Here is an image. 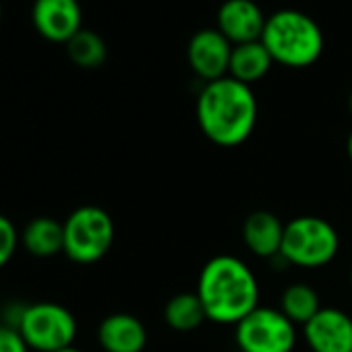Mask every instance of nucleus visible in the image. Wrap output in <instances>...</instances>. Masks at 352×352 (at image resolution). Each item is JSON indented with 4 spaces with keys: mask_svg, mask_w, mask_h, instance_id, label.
I'll return each mask as SVG.
<instances>
[{
    "mask_svg": "<svg viewBox=\"0 0 352 352\" xmlns=\"http://www.w3.org/2000/svg\"><path fill=\"white\" fill-rule=\"evenodd\" d=\"M280 311L296 325H307L319 311H321V302H319V294L307 286V284H292L282 292L280 298Z\"/></svg>",
    "mask_w": 352,
    "mask_h": 352,
    "instance_id": "17",
    "label": "nucleus"
},
{
    "mask_svg": "<svg viewBox=\"0 0 352 352\" xmlns=\"http://www.w3.org/2000/svg\"><path fill=\"white\" fill-rule=\"evenodd\" d=\"M98 342L104 352H143L147 329L131 313H112L98 327Z\"/></svg>",
    "mask_w": 352,
    "mask_h": 352,
    "instance_id": "12",
    "label": "nucleus"
},
{
    "mask_svg": "<svg viewBox=\"0 0 352 352\" xmlns=\"http://www.w3.org/2000/svg\"><path fill=\"white\" fill-rule=\"evenodd\" d=\"M0 21H3V5H0Z\"/></svg>",
    "mask_w": 352,
    "mask_h": 352,
    "instance_id": "24",
    "label": "nucleus"
},
{
    "mask_svg": "<svg viewBox=\"0 0 352 352\" xmlns=\"http://www.w3.org/2000/svg\"><path fill=\"white\" fill-rule=\"evenodd\" d=\"M274 60L267 52V48L259 42H249V44H239L232 46V56H230V67H228V77L251 85L259 79H263Z\"/></svg>",
    "mask_w": 352,
    "mask_h": 352,
    "instance_id": "15",
    "label": "nucleus"
},
{
    "mask_svg": "<svg viewBox=\"0 0 352 352\" xmlns=\"http://www.w3.org/2000/svg\"><path fill=\"white\" fill-rule=\"evenodd\" d=\"M197 296L210 321L236 325L259 307V284L243 259L218 255L201 267Z\"/></svg>",
    "mask_w": 352,
    "mask_h": 352,
    "instance_id": "2",
    "label": "nucleus"
},
{
    "mask_svg": "<svg viewBox=\"0 0 352 352\" xmlns=\"http://www.w3.org/2000/svg\"><path fill=\"white\" fill-rule=\"evenodd\" d=\"M58 352H81V350H77L75 346H71V348H65V350H58Z\"/></svg>",
    "mask_w": 352,
    "mask_h": 352,
    "instance_id": "23",
    "label": "nucleus"
},
{
    "mask_svg": "<svg viewBox=\"0 0 352 352\" xmlns=\"http://www.w3.org/2000/svg\"><path fill=\"white\" fill-rule=\"evenodd\" d=\"M350 286H352V270H350Z\"/></svg>",
    "mask_w": 352,
    "mask_h": 352,
    "instance_id": "25",
    "label": "nucleus"
},
{
    "mask_svg": "<svg viewBox=\"0 0 352 352\" xmlns=\"http://www.w3.org/2000/svg\"><path fill=\"white\" fill-rule=\"evenodd\" d=\"M302 327L311 352H352V317L348 313L321 307Z\"/></svg>",
    "mask_w": 352,
    "mask_h": 352,
    "instance_id": "10",
    "label": "nucleus"
},
{
    "mask_svg": "<svg viewBox=\"0 0 352 352\" xmlns=\"http://www.w3.org/2000/svg\"><path fill=\"white\" fill-rule=\"evenodd\" d=\"M19 241L34 257H54L58 253H65V224L48 216L34 218L19 232Z\"/></svg>",
    "mask_w": 352,
    "mask_h": 352,
    "instance_id": "14",
    "label": "nucleus"
},
{
    "mask_svg": "<svg viewBox=\"0 0 352 352\" xmlns=\"http://www.w3.org/2000/svg\"><path fill=\"white\" fill-rule=\"evenodd\" d=\"M261 44L267 48L274 63L288 69L315 65L325 46L321 28L309 15L294 9H282L267 17Z\"/></svg>",
    "mask_w": 352,
    "mask_h": 352,
    "instance_id": "3",
    "label": "nucleus"
},
{
    "mask_svg": "<svg viewBox=\"0 0 352 352\" xmlns=\"http://www.w3.org/2000/svg\"><path fill=\"white\" fill-rule=\"evenodd\" d=\"M346 151H348V157H350V162H352V131H350L348 141H346Z\"/></svg>",
    "mask_w": 352,
    "mask_h": 352,
    "instance_id": "21",
    "label": "nucleus"
},
{
    "mask_svg": "<svg viewBox=\"0 0 352 352\" xmlns=\"http://www.w3.org/2000/svg\"><path fill=\"white\" fill-rule=\"evenodd\" d=\"M348 112L352 114V91H350V96H348Z\"/></svg>",
    "mask_w": 352,
    "mask_h": 352,
    "instance_id": "22",
    "label": "nucleus"
},
{
    "mask_svg": "<svg viewBox=\"0 0 352 352\" xmlns=\"http://www.w3.org/2000/svg\"><path fill=\"white\" fill-rule=\"evenodd\" d=\"M19 245H21V241H19V232H17L15 224L7 216L0 214V270L13 259Z\"/></svg>",
    "mask_w": 352,
    "mask_h": 352,
    "instance_id": "19",
    "label": "nucleus"
},
{
    "mask_svg": "<svg viewBox=\"0 0 352 352\" xmlns=\"http://www.w3.org/2000/svg\"><path fill=\"white\" fill-rule=\"evenodd\" d=\"M284 226L280 218L272 212L259 210L247 216L243 224V241L247 249L257 257H276L280 255L284 241Z\"/></svg>",
    "mask_w": 352,
    "mask_h": 352,
    "instance_id": "13",
    "label": "nucleus"
},
{
    "mask_svg": "<svg viewBox=\"0 0 352 352\" xmlns=\"http://www.w3.org/2000/svg\"><path fill=\"white\" fill-rule=\"evenodd\" d=\"M69 58L81 69H98L108 58V48L102 36L91 30H81L67 42Z\"/></svg>",
    "mask_w": 352,
    "mask_h": 352,
    "instance_id": "18",
    "label": "nucleus"
},
{
    "mask_svg": "<svg viewBox=\"0 0 352 352\" xmlns=\"http://www.w3.org/2000/svg\"><path fill=\"white\" fill-rule=\"evenodd\" d=\"M17 329L21 331L30 350L58 352L73 346L77 338V319L67 307L42 300L23 307Z\"/></svg>",
    "mask_w": 352,
    "mask_h": 352,
    "instance_id": "5",
    "label": "nucleus"
},
{
    "mask_svg": "<svg viewBox=\"0 0 352 352\" xmlns=\"http://www.w3.org/2000/svg\"><path fill=\"white\" fill-rule=\"evenodd\" d=\"M257 98L251 85L224 77L199 91L197 122L201 133L220 147L245 143L257 124Z\"/></svg>",
    "mask_w": 352,
    "mask_h": 352,
    "instance_id": "1",
    "label": "nucleus"
},
{
    "mask_svg": "<svg viewBox=\"0 0 352 352\" xmlns=\"http://www.w3.org/2000/svg\"><path fill=\"white\" fill-rule=\"evenodd\" d=\"M187 56L193 73L206 83H212L228 77L232 44L218 30H201L191 38Z\"/></svg>",
    "mask_w": 352,
    "mask_h": 352,
    "instance_id": "9",
    "label": "nucleus"
},
{
    "mask_svg": "<svg viewBox=\"0 0 352 352\" xmlns=\"http://www.w3.org/2000/svg\"><path fill=\"white\" fill-rule=\"evenodd\" d=\"M340 236L336 228L317 216H300L284 226L280 257L296 267H323L338 255Z\"/></svg>",
    "mask_w": 352,
    "mask_h": 352,
    "instance_id": "4",
    "label": "nucleus"
},
{
    "mask_svg": "<svg viewBox=\"0 0 352 352\" xmlns=\"http://www.w3.org/2000/svg\"><path fill=\"white\" fill-rule=\"evenodd\" d=\"M36 32L54 44H67L83 28L79 0H36L32 9Z\"/></svg>",
    "mask_w": 352,
    "mask_h": 352,
    "instance_id": "8",
    "label": "nucleus"
},
{
    "mask_svg": "<svg viewBox=\"0 0 352 352\" xmlns=\"http://www.w3.org/2000/svg\"><path fill=\"white\" fill-rule=\"evenodd\" d=\"M265 21L263 11L253 0H226L218 9V32L232 46L259 42Z\"/></svg>",
    "mask_w": 352,
    "mask_h": 352,
    "instance_id": "11",
    "label": "nucleus"
},
{
    "mask_svg": "<svg viewBox=\"0 0 352 352\" xmlns=\"http://www.w3.org/2000/svg\"><path fill=\"white\" fill-rule=\"evenodd\" d=\"M234 338L241 352H292L296 329L280 309L257 307L236 323Z\"/></svg>",
    "mask_w": 352,
    "mask_h": 352,
    "instance_id": "7",
    "label": "nucleus"
},
{
    "mask_svg": "<svg viewBox=\"0 0 352 352\" xmlns=\"http://www.w3.org/2000/svg\"><path fill=\"white\" fill-rule=\"evenodd\" d=\"M206 309L197 292H181L164 307V321L176 331H193L206 321Z\"/></svg>",
    "mask_w": 352,
    "mask_h": 352,
    "instance_id": "16",
    "label": "nucleus"
},
{
    "mask_svg": "<svg viewBox=\"0 0 352 352\" xmlns=\"http://www.w3.org/2000/svg\"><path fill=\"white\" fill-rule=\"evenodd\" d=\"M65 255L81 265L106 257L114 243V222L110 214L96 206L77 208L65 222Z\"/></svg>",
    "mask_w": 352,
    "mask_h": 352,
    "instance_id": "6",
    "label": "nucleus"
},
{
    "mask_svg": "<svg viewBox=\"0 0 352 352\" xmlns=\"http://www.w3.org/2000/svg\"><path fill=\"white\" fill-rule=\"evenodd\" d=\"M0 352H30V346L17 327L0 323Z\"/></svg>",
    "mask_w": 352,
    "mask_h": 352,
    "instance_id": "20",
    "label": "nucleus"
}]
</instances>
